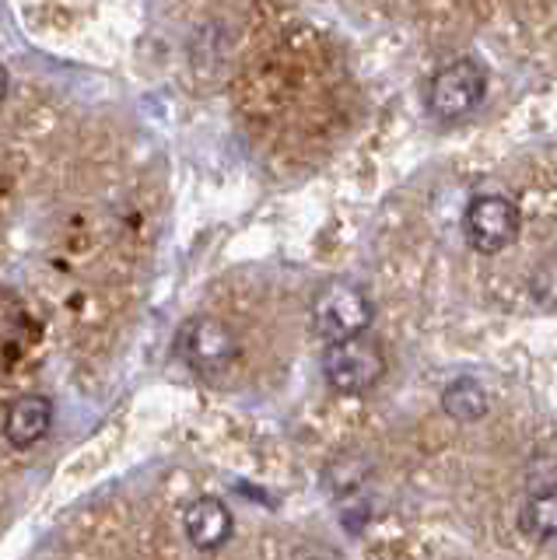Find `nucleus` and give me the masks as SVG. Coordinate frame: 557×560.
<instances>
[{
    "instance_id": "9b49d317",
    "label": "nucleus",
    "mask_w": 557,
    "mask_h": 560,
    "mask_svg": "<svg viewBox=\"0 0 557 560\" xmlns=\"http://www.w3.org/2000/svg\"><path fill=\"white\" fill-rule=\"evenodd\" d=\"M8 88H11V78H8V67L0 63V102H4V95H8Z\"/></svg>"
},
{
    "instance_id": "39448f33",
    "label": "nucleus",
    "mask_w": 557,
    "mask_h": 560,
    "mask_svg": "<svg viewBox=\"0 0 557 560\" xmlns=\"http://www.w3.org/2000/svg\"><path fill=\"white\" fill-rule=\"evenodd\" d=\"M176 350L194 372L214 375L239 358V337L229 323L214 319V315H194L189 323H183Z\"/></svg>"
},
{
    "instance_id": "f257e3e1",
    "label": "nucleus",
    "mask_w": 557,
    "mask_h": 560,
    "mask_svg": "<svg viewBox=\"0 0 557 560\" xmlns=\"http://www.w3.org/2000/svg\"><path fill=\"white\" fill-rule=\"evenodd\" d=\"M375 319V305L369 291L355 280H326L312 298V329L326 343H340L351 337H364Z\"/></svg>"
},
{
    "instance_id": "7ed1b4c3",
    "label": "nucleus",
    "mask_w": 557,
    "mask_h": 560,
    "mask_svg": "<svg viewBox=\"0 0 557 560\" xmlns=\"http://www.w3.org/2000/svg\"><path fill=\"white\" fill-rule=\"evenodd\" d=\"M487 95V70L474 57H460L439 67L428 81L425 105L439 122H456L469 116Z\"/></svg>"
},
{
    "instance_id": "1a4fd4ad",
    "label": "nucleus",
    "mask_w": 557,
    "mask_h": 560,
    "mask_svg": "<svg viewBox=\"0 0 557 560\" xmlns=\"http://www.w3.org/2000/svg\"><path fill=\"white\" fill-rule=\"evenodd\" d=\"M522 533H526L533 542H550L557 539V487H544L522 504L519 515Z\"/></svg>"
},
{
    "instance_id": "20e7f679",
    "label": "nucleus",
    "mask_w": 557,
    "mask_h": 560,
    "mask_svg": "<svg viewBox=\"0 0 557 560\" xmlns=\"http://www.w3.org/2000/svg\"><path fill=\"white\" fill-rule=\"evenodd\" d=\"M519 232H522V210L515 200L498 197V192H477V197L466 203L463 235L474 253L498 256L519 238Z\"/></svg>"
},
{
    "instance_id": "f03ea898",
    "label": "nucleus",
    "mask_w": 557,
    "mask_h": 560,
    "mask_svg": "<svg viewBox=\"0 0 557 560\" xmlns=\"http://www.w3.org/2000/svg\"><path fill=\"white\" fill-rule=\"evenodd\" d=\"M323 375L326 385L340 396H364L386 375V358L375 337H351L340 343H326L323 350Z\"/></svg>"
},
{
    "instance_id": "423d86ee",
    "label": "nucleus",
    "mask_w": 557,
    "mask_h": 560,
    "mask_svg": "<svg viewBox=\"0 0 557 560\" xmlns=\"http://www.w3.org/2000/svg\"><path fill=\"white\" fill-rule=\"evenodd\" d=\"M183 529L197 550H221L235 533V518L221 498H197L194 504H186Z\"/></svg>"
},
{
    "instance_id": "9d476101",
    "label": "nucleus",
    "mask_w": 557,
    "mask_h": 560,
    "mask_svg": "<svg viewBox=\"0 0 557 560\" xmlns=\"http://www.w3.org/2000/svg\"><path fill=\"white\" fill-rule=\"evenodd\" d=\"M530 294L539 308L557 312V249L550 256H544V262L533 270L530 277Z\"/></svg>"
},
{
    "instance_id": "6e6552de",
    "label": "nucleus",
    "mask_w": 557,
    "mask_h": 560,
    "mask_svg": "<svg viewBox=\"0 0 557 560\" xmlns=\"http://www.w3.org/2000/svg\"><path fill=\"white\" fill-rule=\"evenodd\" d=\"M487 407H491V399H487V389L474 375L452 378L442 393V410L452 420H460V424H474V420H480L487 413Z\"/></svg>"
},
{
    "instance_id": "0eeeda50",
    "label": "nucleus",
    "mask_w": 557,
    "mask_h": 560,
    "mask_svg": "<svg viewBox=\"0 0 557 560\" xmlns=\"http://www.w3.org/2000/svg\"><path fill=\"white\" fill-rule=\"evenodd\" d=\"M49 424H54V402L46 396H22L11 402V410L4 417V438L14 448H28L46 438Z\"/></svg>"
}]
</instances>
